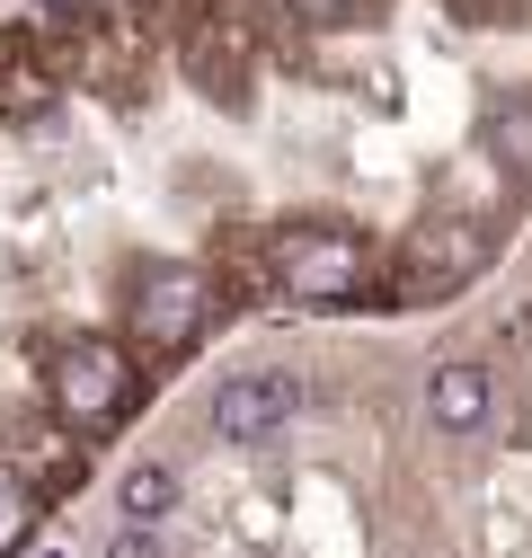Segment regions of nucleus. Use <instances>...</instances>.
Here are the masks:
<instances>
[{"mask_svg": "<svg viewBox=\"0 0 532 558\" xmlns=\"http://www.w3.org/2000/svg\"><path fill=\"white\" fill-rule=\"evenodd\" d=\"M124 390H133V355L116 337H72L53 355V408L72 416V426H107L124 408Z\"/></svg>", "mask_w": 532, "mask_h": 558, "instance_id": "obj_4", "label": "nucleus"}, {"mask_svg": "<svg viewBox=\"0 0 532 558\" xmlns=\"http://www.w3.org/2000/svg\"><path fill=\"white\" fill-rule=\"evenodd\" d=\"M116 514H133V523H169V514H178V470H169V461H124V478H116Z\"/></svg>", "mask_w": 532, "mask_h": 558, "instance_id": "obj_7", "label": "nucleus"}, {"mask_svg": "<svg viewBox=\"0 0 532 558\" xmlns=\"http://www.w3.org/2000/svg\"><path fill=\"white\" fill-rule=\"evenodd\" d=\"M98 558H169V549H160V523H133V514H124V523L107 532Z\"/></svg>", "mask_w": 532, "mask_h": 558, "instance_id": "obj_10", "label": "nucleus"}, {"mask_svg": "<svg viewBox=\"0 0 532 558\" xmlns=\"http://www.w3.org/2000/svg\"><path fill=\"white\" fill-rule=\"evenodd\" d=\"M36 558H72V549H36Z\"/></svg>", "mask_w": 532, "mask_h": 558, "instance_id": "obj_12", "label": "nucleus"}, {"mask_svg": "<svg viewBox=\"0 0 532 558\" xmlns=\"http://www.w3.org/2000/svg\"><path fill=\"white\" fill-rule=\"evenodd\" d=\"M480 266H488V222H471V214H444V222H426V231L409 240V257H399V293H409V302L461 293Z\"/></svg>", "mask_w": 532, "mask_h": 558, "instance_id": "obj_5", "label": "nucleus"}, {"mask_svg": "<svg viewBox=\"0 0 532 558\" xmlns=\"http://www.w3.org/2000/svg\"><path fill=\"white\" fill-rule=\"evenodd\" d=\"M27 532H36V487L19 470H0V558H10Z\"/></svg>", "mask_w": 532, "mask_h": 558, "instance_id": "obj_9", "label": "nucleus"}, {"mask_svg": "<svg viewBox=\"0 0 532 558\" xmlns=\"http://www.w3.org/2000/svg\"><path fill=\"white\" fill-rule=\"evenodd\" d=\"M488 160H497L506 178H532V98H506V107L488 116Z\"/></svg>", "mask_w": 532, "mask_h": 558, "instance_id": "obj_8", "label": "nucleus"}, {"mask_svg": "<svg viewBox=\"0 0 532 558\" xmlns=\"http://www.w3.org/2000/svg\"><path fill=\"white\" fill-rule=\"evenodd\" d=\"M488 416H497V373H488L480 355H444V364L426 373V426H435V435L471 444V435H488Z\"/></svg>", "mask_w": 532, "mask_h": 558, "instance_id": "obj_6", "label": "nucleus"}, {"mask_svg": "<svg viewBox=\"0 0 532 558\" xmlns=\"http://www.w3.org/2000/svg\"><path fill=\"white\" fill-rule=\"evenodd\" d=\"M302 399H311V381L285 373V364H266V373H231V381L214 390V408H205V426H214V444L257 452V444H276L293 416H302Z\"/></svg>", "mask_w": 532, "mask_h": 558, "instance_id": "obj_3", "label": "nucleus"}, {"mask_svg": "<svg viewBox=\"0 0 532 558\" xmlns=\"http://www.w3.org/2000/svg\"><path fill=\"white\" fill-rule=\"evenodd\" d=\"M276 10L293 27H338V19H355V0H276Z\"/></svg>", "mask_w": 532, "mask_h": 558, "instance_id": "obj_11", "label": "nucleus"}, {"mask_svg": "<svg viewBox=\"0 0 532 558\" xmlns=\"http://www.w3.org/2000/svg\"><path fill=\"white\" fill-rule=\"evenodd\" d=\"M205 319H214V275L205 266L160 257V266L133 275V345H143V355H186Z\"/></svg>", "mask_w": 532, "mask_h": 558, "instance_id": "obj_2", "label": "nucleus"}, {"mask_svg": "<svg viewBox=\"0 0 532 558\" xmlns=\"http://www.w3.org/2000/svg\"><path fill=\"white\" fill-rule=\"evenodd\" d=\"M276 284H285V302H302V311L355 302V284H364V231H347V222H302V231H285V240H276Z\"/></svg>", "mask_w": 532, "mask_h": 558, "instance_id": "obj_1", "label": "nucleus"}]
</instances>
